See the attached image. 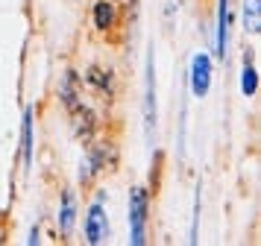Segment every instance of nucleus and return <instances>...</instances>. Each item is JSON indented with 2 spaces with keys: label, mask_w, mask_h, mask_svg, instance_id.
<instances>
[{
  "label": "nucleus",
  "mask_w": 261,
  "mask_h": 246,
  "mask_svg": "<svg viewBox=\"0 0 261 246\" xmlns=\"http://www.w3.org/2000/svg\"><path fill=\"white\" fill-rule=\"evenodd\" d=\"M112 21H115V9H112V3H109V0L94 3V26L97 30H109Z\"/></svg>",
  "instance_id": "9"
},
{
  "label": "nucleus",
  "mask_w": 261,
  "mask_h": 246,
  "mask_svg": "<svg viewBox=\"0 0 261 246\" xmlns=\"http://www.w3.org/2000/svg\"><path fill=\"white\" fill-rule=\"evenodd\" d=\"M109 234V223H106V211H103V202H94L88 208V220H85V237L88 243H103Z\"/></svg>",
  "instance_id": "3"
},
{
  "label": "nucleus",
  "mask_w": 261,
  "mask_h": 246,
  "mask_svg": "<svg viewBox=\"0 0 261 246\" xmlns=\"http://www.w3.org/2000/svg\"><path fill=\"white\" fill-rule=\"evenodd\" d=\"M244 18H247V33H258V0L244 3Z\"/></svg>",
  "instance_id": "11"
},
{
  "label": "nucleus",
  "mask_w": 261,
  "mask_h": 246,
  "mask_svg": "<svg viewBox=\"0 0 261 246\" xmlns=\"http://www.w3.org/2000/svg\"><path fill=\"white\" fill-rule=\"evenodd\" d=\"M147 240V190L132 187L129 194V243L141 246Z\"/></svg>",
  "instance_id": "1"
},
{
  "label": "nucleus",
  "mask_w": 261,
  "mask_h": 246,
  "mask_svg": "<svg viewBox=\"0 0 261 246\" xmlns=\"http://www.w3.org/2000/svg\"><path fill=\"white\" fill-rule=\"evenodd\" d=\"M226 38H229V6H226V0H220V6H217V56L226 53Z\"/></svg>",
  "instance_id": "8"
},
{
  "label": "nucleus",
  "mask_w": 261,
  "mask_h": 246,
  "mask_svg": "<svg viewBox=\"0 0 261 246\" xmlns=\"http://www.w3.org/2000/svg\"><path fill=\"white\" fill-rule=\"evenodd\" d=\"M155 65H153V53H147V70H144V132L147 138H153L155 132Z\"/></svg>",
  "instance_id": "2"
},
{
  "label": "nucleus",
  "mask_w": 261,
  "mask_h": 246,
  "mask_svg": "<svg viewBox=\"0 0 261 246\" xmlns=\"http://www.w3.org/2000/svg\"><path fill=\"white\" fill-rule=\"evenodd\" d=\"M71 112H73V129H76V135H80V138H88V135L94 132V115H91L83 103L73 105Z\"/></svg>",
  "instance_id": "7"
},
{
  "label": "nucleus",
  "mask_w": 261,
  "mask_h": 246,
  "mask_svg": "<svg viewBox=\"0 0 261 246\" xmlns=\"http://www.w3.org/2000/svg\"><path fill=\"white\" fill-rule=\"evenodd\" d=\"M21 155H24V170L33 164V108L24 112V123H21Z\"/></svg>",
  "instance_id": "5"
},
{
  "label": "nucleus",
  "mask_w": 261,
  "mask_h": 246,
  "mask_svg": "<svg viewBox=\"0 0 261 246\" xmlns=\"http://www.w3.org/2000/svg\"><path fill=\"white\" fill-rule=\"evenodd\" d=\"M241 88H244L247 97H252L255 88H258V73H255V68H252L249 62H247V68H244V85H241Z\"/></svg>",
  "instance_id": "12"
},
{
  "label": "nucleus",
  "mask_w": 261,
  "mask_h": 246,
  "mask_svg": "<svg viewBox=\"0 0 261 246\" xmlns=\"http://www.w3.org/2000/svg\"><path fill=\"white\" fill-rule=\"evenodd\" d=\"M62 100H65L68 108L80 105V94H76V73H73V70L65 73V82H62Z\"/></svg>",
  "instance_id": "10"
},
{
  "label": "nucleus",
  "mask_w": 261,
  "mask_h": 246,
  "mask_svg": "<svg viewBox=\"0 0 261 246\" xmlns=\"http://www.w3.org/2000/svg\"><path fill=\"white\" fill-rule=\"evenodd\" d=\"M212 85V59L208 56H194V65H191V88L197 97L208 91Z\"/></svg>",
  "instance_id": "4"
},
{
  "label": "nucleus",
  "mask_w": 261,
  "mask_h": 246,
  "mask_svg": "<svg viewBox=\"0 0 261 246\" xmlns=\"http://www.w3.org/2000/svg\"><path fill=\"white\" fill-rule=\"evenodd\" d=\"M73 223H76V205H73V197H71V194H65V197H62V211H59L62 237H71Z\"/></svg>",
  "instance_id": "6"
}]
</instances>
